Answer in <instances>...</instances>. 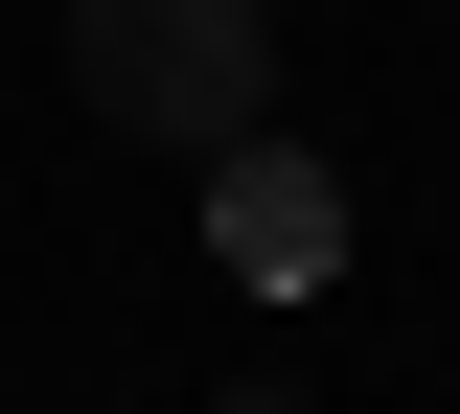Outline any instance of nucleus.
Returning a JSON list of instances; mask_svg holds the SVG:
<instances>
[{
    "mask_svg": "<svg viewBox=\"0 0 460 414\" xmlns=\"http://www.w3.org/2000/svg\"><path fill=\"white\" fill-rule=\"evenodd\" d=\"M69 92H93L115 138L230 162V138H253V92H277V23H253V0H69Z\"/></svg>",
    "mask_w": 460,
    "mask_h": 414,
    "instance_id": "obj_1",
    "label": "nucleus"
},
{
    "mask_svg": "<svg viewBox=\"0 0 460 414\" xmlns=\"http://www.w3.org/2000/svg\"><path fill=\"white\" fill-rule=\"evenodd\" d=\"M208 253H230V277H253V299H323V277H345V184L299 162L277 116H253V138H230V162H208Z\"/></svg>",
    "mask_w": 460,
    "mask_h": 414,
    "instance_id": "obj_2",
    "label": "nucleus"
},
{
    "mask_svg": "<svg viewBox=\"0 0 460 414\" xmlns=\"http://www.w3.org/2000/svg\"><path fill=\"white\" fill-rule=\"evenodd\" d=\"M230 414H299V392H230Z\"/></svg>",
    "mask_w": 460,
    "mask_h": 414,
    "instance_id": "obj_3",
    "label": "nucleus"
}]
</instances>
